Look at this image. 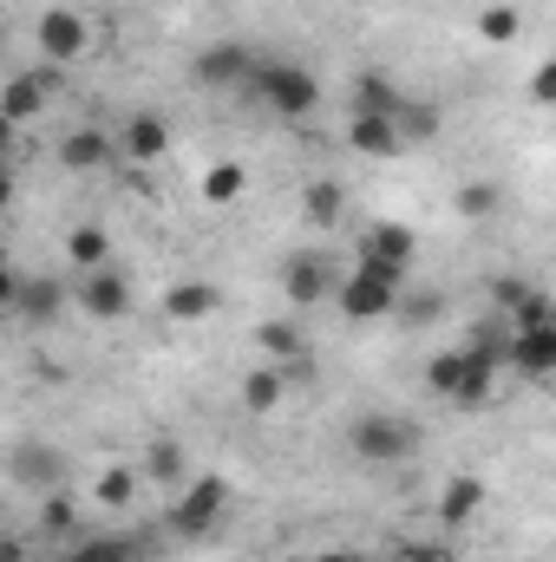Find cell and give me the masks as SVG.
Returning <instances> with one entry per match:
<instances>
[{"mask_svg":"<svg viewBox=\"0 0 556 562\" xmlns=\"http://www.w3.org/2000/svg\"><path fill=\"white\" fill-rule=\"evenodd\" d=\"M425 386H432L438 400H458V386H465V347H452V353H438V360L425 367Z\"/></svg>","mask_w":556,"mask_h":562,"instance_id":"30","label":"cell"},{"mask_svg":"<svg viewBox=\"0 0 556 562\" xmlns=\"http://www.w3.org/2000/svg\"><path fill=\"white\" fill-rule=\"evenodd\" d=\"M46 99H53V92H46L33 72H13L7 92H0V112H7V125H33V119L46 112Z\"/></svg>","mask_w":556,"mask_h":562,"instance_id":"17","label":"cell"},{"mask_svg":"<svg viewBox=\"0 0 556 562\" xmlns=\"http://www.w3.org/2000/svg\"><path fill=\"white\" fill-rule=\"evenodd\" d=\"M249 190V170L243 164H210L203 170V203H236Z\"/></svg>","mask_w":556,"mask_h":562,"instance_id":"28","label":"cell"},{"mask_svg":"<svg viewBox=\"0 0 556 562\" xmlns=\"http://www.w3.org/2000/svg\"><path fill=\"white\" fill-rule=\"evenodd\" d=\"M73 524H79V504H73L66 491H46V504H40V530H46V537H73Z\"/></svg>","mask_w":556,"mask_h":562,"instance_id":"32","label":"cell"},{"mask_svg":"<svg viewBox=\"0 0 556 562\" xmlns=\"http://www.w3.org/2000/svg\"><path fill=\"white\" fill-rule=\"evenodd\" d=\"M249 92H256L276 119H308V112L321 105V79H314L308 66H294V59H256Z\"/></svg>","mask_w":556,"mask_h":562,"instance_id":"1","label":"cell"},{"mask_svg":"<svg viewBox=\"0 0 556 562\" xmlns=\"http://www.w3.org/2000/svg\"><path fill=\"white\" fill-rule=\"evenodd\" d=\"M413 425L393 419V413H367V419L347 425V451L360 458V464H400V458H413Z\"/></svg>","mask_w":556,"mask_h":562,"instance_id":"2","label":"cell"},{"mask_svg":"<svg viewBox=\"0 0 556 562\" xmlns=\"http://www.w3.org/2000/svg\"><path fill=\"white\" fill-rule=\"evenodd\" d=\"M33 40H40L46 66H73V59H86V46H92V20H86L79 7H46L40 26H33Z\"/></svg>","mask_w":556,"mask_h":562,"instance_id":"5","label":"cell"},{"mask_svg":"<svg viewBox=\"0 0 556 562\" xmlns=\"http://www.w3.org/2000/svg\"><path fill=\"white\" fill-rule=\"evenodd\" d=\"M216 307H223V294H216V281H203V276L164 288V321H210Z\"/></svg>","mask_w":556,"mask_h":562,"instance_id":"11","label":"cell"},{"mask_svg":"<svg viewBox=\"0 0 556 562\" xmlns=\"http://www.w3.org/2000/svg\"><path fill=\"white\" fill-rule=\"evenodd\" d=\"M164 150H170V125H164L157 112H132V119H125V157H132V164H157Z\"/></svg>","mask_w":556,"mask_h":562,"instance_id":"16","label":"cell"},{"mask_svg":"<svg viewBox=\"0 0 556 562\" xmlns=\"http://www.w3.org/2000/svg\"><path fill=\"white\" fill-rule=\"evenodd\" d=\"M73 301L92 321H125L132 314V281L119 276V269H86V276L73 281Z\"/></svg>","mask_w":556,"mask_h":562,"instance_id":"8","label":"cell"},{"mask_svg":"<svg viewBox=\"0 0 556 562\" xmlns=\"http://www.w3.org/2000/svg\"><path fill=\"white\" fill-rule=\"evenodd\" d=\"M249 72H256V53H249L243 40H216V46H203V53L190 59V79L210 86V92H223V86H249Z\"/></svg>","mask_w":556,"mask_h":562,"instance_id":"7","label":"cell"},{"mask_svg":"<svg viewBox=\"0 0 556 562\" xmlns=\"http://www.w3.org/2000/svg\"><path fill=\"white\" fill-rule=\"evenodd\" d=\"M223 510H230V484H223V477H197V484L170 504V530L197 543V537H210V530L223 524Z\"/></svg>","mask_w":556,"mask_h":562,"instance_id":"6","label":"cell"},{"mask_svg":"<svg viewBox=\"0 0 556 562\" xmlns=\"http://www.w3.org/2000/svg\"><path fill=\"white\" fill-rule=\"evenodd\" d=\"M360 256H380V262H419V229L407 223H367V236H360Z\"/></svg>","mask_w":556,"mask_h":562,"instance_id":"15","label":"cell"},{"mask_svg":"<svg viewBox=\"0 0 556 562\" xmlns=\"http://www.w3.org/2000/svg\"><path fill=\"white\" fill-rule=\"evenodd\" d=\"M354 269H367V276H374V281H387V288H400V294H407V276H413L407 262H380V256H360Z\"/></svg>","mask_w":556,"mask_h":562,"instance_id":"35","label":"cell"},{"mask_svg":"<svg viewBox=\"0 0 556 562\" xmlns=\"http://www.w3.org/2000/svg\"><path fill=\"white\" fill-rule=\"evenodd\" d=\"M511 367H518L524 380H551L556 373V321L551 327H524V334H511Z\"/></svg>","mask_w":556,"mask_h":562,"instance_id":"13","label":"cell"},{"mask_svg":"<svg viewBox=\"0 0 556 562\" xmlns=\"http://www.w3.org/2000/svg\"><path fill=\"white\" fill-rule=\"evenodd\" d=\"M341 210H347V190H341L334 177H314V183L301 190V216H308L314 229H334V223H341Z\"/></svg>","mask_w":556,"mask_h":562,"instance_id":"20","label":"cell"},{"mask_svg":"<svg viewBox=\"0 0 556 562\" xmlns=\"http://www.w3.org/2000/svg\"><path fill=\"white\" fill-rule=\"evenodd\" d=\"M281 393H288V373H276V367H256V373L243 380V406H249V413H276Z\"/></svg>","mask_w":556,"mask_h":562,"instance_id":"26","label":"cell"},{"mask_svg":"<svg viewBox=\"0 0 556 562\" xmlns=\"http://www.w3.org/2000/svg\"><path fill=\"white\" fill-rule=\"evenodd\" d=\"M498 203H504V190H498L491 177H478V183H458V196H452V210H458V216H471V223L498 216Z\"/></svg>","mask_w":556,"mask_h":562,"instance_id":"27","label":"cell"},{"mask_svg":"<svg viewBox=\"0 0 556 562\" xmlns=\"http://www.w3.org/2000/svg\"><path fill=\"white\" fill-rule=\"evenodd\" d=\"M556 321V301L544 294V288H531L518 307H511V334H524V327H551Z\"/></svg>","mask_w":556,"mask_h":562,"instance_id":"33","label":"cell"},{"mask_svg":"<svg viewBox=\"0 0 556 562\" xmlns=\"http://www.w3.org/2000/svg\"><path fill=\"white\" fill-rule=\"evenodd\" d=\"M66 262L86 276V269H112V236L99 229V223H79L73 236H66Z\"/></svg>","mask_w":556,"mask_h":562,"instance_id":"21","label":"cell"},{"mask_svg":"<svg viewBox=\"0 0 556 562\" xmlns=\"http://www.w3.org/2000/svg\"><path fill=\"white\" fill-rule=\"evenodd\" d=\"M92 491H99V504H105V510H125V504L138 497V471L112 464V471H99V484H92Z\"/></svg>","mask_w":556,"mask_h":562,"instance_id":"31","label":"cell"},{"mask_svg":"<svg viewBox=\"0 0 556 562\" xmlns=\"http://www.w3.org/2000/svg\"><path fill=\"white\" fill-rule=\"evenodd\" d=\"M478 504H485V484H478V477H452V484L438 491V524H445V530H465V524L478 517Z\"/></svg>","mask_w":556,"mask_h":562,"instance_id":"19","label":"cell"},{"mask_svg":"<svg viewBox=\"0 0 556 562\" xmlns=\"http://www.w3.org/2000/svg\"><path fill=\"white\" fill-rule=\"evenodd\" d=\"M407 314H413V321H438V314H445V301H438V294H419Z\"/></svg>","mask_w":556,"mask_h":562,"instance_id":"39","label":"cell"},{"mask_svg":"<svg viewBox=\"0 0 556 562\" xmlns=\"http://www.w3.org/2000/svg\"><path fill=\"white\" fill-rule=\"evenodd\" d=\"M347 144H354L360 157H400V150H407V132H400V119H374V112H354V125H347Z\"/></svg>","mask_w":556,"mask_h":562,"instance_id":"14","label":"cell"},{"mask_svg":"<svg viewBox=\"0 0 556 562\" xmlns=\"http://www.w3.org/2000/svg\"><path fill=\"white\" fill-rule=\"evenodd\" d=\"M256 347H263L269 360H281V367L308 353V340H301V327H294V321H263V327H256Z\"/></svg>","mask_w":556,"mask_h":562,"instance_id":"25","label":"cell"},{"mask_svg":"<svg viewBox=\"0 0 556 562\" xmlns=\"http://www.w3.org/2000/svg\"><path fill=\"white\" fill-rule=\"evenodd\" d=\"M400 562H458L452 543H400Z\"/></svg>","mask_w":556,"mask_h":562,"instance_id":"38","label":"cell"},{"mask_svg":"<svg viewBox=\"0 0 556 562\" xmlns=\"http://www.w3.org/2000/svg\"><path fill=\"white\" fill-rule=\"evenodd\" d=\"M0 301H7V314H20V321H33V327H53V321L66 314V301H73V281L7 276L0 281Z\"/></svg>","mask_w":556,"mask_h":562,"instance_id":"4","label":"cell"},{"mask_svg":"<svg viewBox=\"0 0 556 562\" xmlns=\"http://www.w3.org/2000/svg\"><path fill=\"white\" fill-rule=\"evenodd\" d=\"M112 157H119V144L105 138V125H79V132L59 138V164L66 170H112Z\"/></svg>","mask_w":556,"mask_h":562,"instance_id":"12","label":"cell"},{"mask_svg":"<svg viewBox=\"0 0 556 562\" xmlns=\"http://www.w3.org/2000/svg\"><path fill=\"white\" fill-rule=\"evenodd\" d=\"M0 562H26V543H20V537H7V543H0Z\"/></svg>","mask_w":556,"mask_h":562,"instance_id":"40","label":"cell"},{"mask_svg":"<svg viewBox=\"0 0 556 562\" xmlns=\"http://www.w3.org/2000/svg\"><path fill=\"white\" fill-rule=\"evenodd\" d=\"M531 105H544V112L556 105V53L537 66V72H531Z\"/></svg>","mask_w":556,"mask_h":562,"instance_id":"36","label":"cell"},{"mask_svg":"<svg viewBox=\"0 0 556 562\" xmlns=\"http://www.w3.org/2000/svg\"><path fill=\"white\" fill-rule=\"evenodd\" d=\"M144 477H157V484H184V445H177V438H151V451H144Z\"/></svg>","mask_w":556,"mask_h":562,"instance_id":"29","label":"cell"},{"mask_svg":"<svg viewBox=\"0 0 556 562\" xmlns=\"http://www.w3.org/2000/svg\"><path fill=\"white\" fill-rule=\"evenodd\" d=\"M354 112H374V119H400V112H407V99L393 92V79H387V72H374V66H367V72L354 79Z\"/></svg>","mask_w":556,"mask_h":562,"instance_id":"18","label":"cell"},{"mask_svg":"<svg viewBox=\"0 0 556 562\" xmlns=\"http://www.w3.org/2000/svg\"><path fill=\"white\" fill-rule=\"evenodd\" d=\"M314 562H367V557H354V550H327V557H314Z\"/></svg>","mask_w":556,"mask_h":562,"instance_id":"41","label":"cell"},{"mask_svg":"<svg viewBox=\"0 0 556 562\" xmlns=\"http://www.w3.org/2000/svg\"><path fill=\"white\" fill-rule=\"evenodd\" d=\"M393 307H400V288L374 281L367 269H354L347 288H341V314H347V321H380V314H393Z\"/></svg>","mask_w":556,"mask_h":562,"instance_id":"10","label":"cell"},{"mask_svg":"<svg viewBox=\"0 0 556 562\" xmlns=\"http://www.w3.org/2000/svg\"><path fill=\"white\" fill-rule=\"evenodd\" d=\"M524 294H531V281H524V276H491V301H498L504 314H511V307H518Z\"/></svg>","mask_w":556,"mask_h":562,"instance_id":"37","label":"cell"},{"mask_svg":"<svg viewBox=\"0 0 556 562\" xmlns=\"http://www.w3.org/2000/svg\"><path fill=\"white\" fill-rule=\"evenodd\" d=\"M341 262L334 256H321V249H301V256H288L281 262V294L294 301V307H314V301H341Z\"/></svg>","mask_w":556,"mask_h":562,"instance_id":"3","label":"cell"},{"mask_svg":"<svg viewBox=\"0 0 556 562\" xmlns=\"http://www.w3.org/2000/svg\"><path fill=\"white\" fill-rule=\"evenodd\" d=\"M151 537H92V543H73L66 562H138Z\"/></svg>","mask_w":556,"mask_h":562,"instance_id":"23","label":"cell"},{"mask_svg":"<svg viewBox=\"0 0 556 562\" xmlns=\"http://www.w3.org/2000/svg\"><path fill=\"white\" fill-rule=\"evenodd\" d=\"M498 367H504V360H491V353L465 347V386H458V400H452V406H485V400H491V380H498Z\"/></svg>","mask_w":556,"mask_h":562,"instance_id":"22","label":"cell"},{"mask_svg":"<svg viewBox=\"0 0 556 562\" xmlns=\"http://www.w3.org/2000/svg\"><path fill=\"white\" fill-rule=\"evenodd\" d=\"M400 132L407 138H438V105H407L400 112Z\"/></svg>","mask_w":556,"mask_h":562,"instance_id":"34","label":"cell"},{"mask_svg":"<svg viewBox=\"0 0 556 562\" xmlns=\"http://www.w3.org/2000/svg\"><path fill=\"white\" fill-rule=\"evenodd\" d=\"M471 26H478V40H485V46H511V40L524 33V13H518V7H504V0H491Z\"/></svg>","mask_w":556,"mask_h":562,"instance_id":"24","label":"cell"},{"mask_svg":"<svg viewBox=\"0 0 556 562\" xmlns=\"http://www.w3.org/2000/svg\"><path fill=\"white\" fill-rule=\"evenodd\" d=\"M7 477H13L20 491H59V484H66V458H59L53 445H40V438H20L13 458H7Z\"/></svg>","mask_w":556,"mask_h":562,"instance_id":"9","label":"cell"}]
</instances>
